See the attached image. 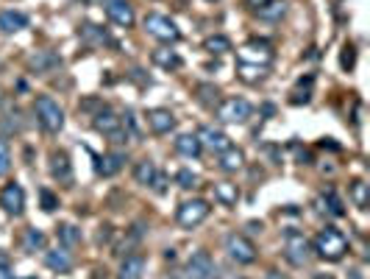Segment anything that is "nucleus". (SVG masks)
Wrapping results in <instances>:
<instances>
[{"instance_id":"1","label":"nucleus","mask_w":370,"mask_h":279,"mask_svg":"<svg viewBox=\"0 0 370 279\" xmlns=\"http://www.w3.org/2000/svg\"><path fill=\"white\" fill-rule=\"evenodd\" d=\"M312 251H318V257H323V260H329V262H337V260H342L345 251H348V238H345L340 229L326 227V229H320V232L315 235Z\"/></svg>"},{"instance_id":"2","label":"nucleus","mask_w":370,"mask_h":279,"mask_svg":"<svg viewBox=\"0 0 370 279\" xmlns=\"http://www.w3.org/2000/svg\"><path fill=\"white\" fill-rule=\"evenodd\" d=\"M34 112H37V120L45 131L50 134H59L64 128V109L50 98V95H39L37 104H34Z\"/></svg>"},{"instance_id":"3","label":"nucleus","mask_w":370,"mask_h":279,"mask_svg":"<svg viewBox=\"0 0 370 279\" xmlns=\"http://www.w3.org/2000/svg\"><path fill=\"white\" fill-rule=\"evenodd\" d=\"M209 213H212L209 201L192 198V201H184V204L178 206L176 221H178V227H184V229H195V227H201V224L209 218Z\"/></svg>"},{"instance_id":"4","label":"nucleus","mask_w":370,"mask_h":279,"mask_svg":"<svg viewBox=\"0 0 370 279\" xmlns=\"http://www.w3.org/2000/svg\"><path fill=\"white\" fill-rule=\"evenodd\" d=\"M273 56L276 53H273V48H270L267 39H251V42H245L237 50L240 64H251V67H267L273 61Z\"/></svg>"},{"instance_id":"5","label":"nucleus","mask_w":370,"mask_h":279,"mask_svg":"<svg viewBox=\"0 0 370 279\" xmlns=\"http://www.w3.org/2000/svg\"><path fill=\"white\" fill-rule=\"evenodd\" d=\"M284 257H287L295 268L307 265V262H309V257H312V246H309V240H307L301 232L289 229V232H287V238H284Z\"/></svg>"},{"instance_id":"6","label":"nucleus","mask_w":370,"mask_h":279,"mask_svg":"<svg viewBox=\"0 0 370 279\" xmlns=\"http://www.w3.org/2000/svg\"><path fill=\"white\" fill-rule=\"evenodd\" d=\"M92 126H95V131L109 134V137H112V143H125V140H128V134L123 131V120H120L109 106H103V109L95 112Z\"/></svg>"},{"instance_id":"7","label":"nucleus","mask_w":370,"mask_h":279,"mask_svg":"<svg viewBox=\"0 0 370 279\" xmlns=\"http://www.w3.org/2000/svg\"><path fill=\"white\" fill-rule=\"evenodd\" d=\"M145 31L151 34L154 39H159V42H178L181 39L178 26L165 15H147L145 17Z\"/></svg>"},{"instance_id":"8","label":"nucleus","mask_w":370,"mask_h":279,"mask_svg":"<svg viewBox=\"0 0 370 279\" xmlns=\"http://www.w3.org/2000/svg\"><path fill=\"white\" fill-rule=\"evenodd\" d=\"M226 251H229V257H232L237 265H251V262H256V246H254V240H248V238L240 235V232H232V235L226 238Z\"/></svg>"},{"instance_id":"9","label":"nucleus","mask_w":370,"mask_h":279,"mask_svg":"<svg viewBox=\"0 0 370 279\" xmlns=\"http://www.w3.org/2000/svg\"><path fill=\"white\" fill-rule=\"evenodd\" d=\"M251 112H254V106L245 98H226L223 104L214 109L220 123H245L251 117Z\"/></svg>"},{"instance_id":"10","label":"nucleus","mask_w":370,"mask_h":279,"mask_svg":"<svg viewBox=\"0 0 370 279\" xmlns=\"http://www.w3.org/2000/svg\"><path fill=\"white\" fill-rule=\"evenodd\" d=\"M0 206H3L6 215L20 218L23 209H25V190H23V184L12 182V184H6L3 190H0Z\"/></svg>"},{"instance_id":"11","label":"nucleus","mask_w":370,"mask_h":279,"mask_svg":"<svg viewBox=\"0 0 370 279\" xmlns=\"http://www.w3.org/2000/svg\"><path fill=\"white\" fill-rule=\"evenodd\" d=\"M195 134H198V140H201V146L209 148V151H214V154L232 148V137H229L226 131L214 128V126H201Z\"/></svg>"},{"instance_id":"12","label":"nucleus","mask_w":370,"mask_h":279,"mask_svg":"<svg viewBox=\"0 0 370 279\" xmlns=\"http://www.w3.org/2000/svg\"><path fill=\"white\" fill-rule=\"evenodd\" d=\"M103 9H106V15H109V20H112L114 26H120V28H131L134 20H136L128 0H103Z\"/></svg>"},{"instance_id":"13","label":"nucleus","mask_w":370,"mask_h":279,"mask_svg":"<svg viewBox=\"0 0 370 279\" xmlns=\"http://www.w3.org/2000/svg\"><path fill=\"white\" fill-rule=\"evenodd\" d=\"M212 273H214V262H212V254L206 249L195 251L187 260V279H209Z\"/></svg>"},{"instance_id":"14","label":"nucleus","mask_w":370,"mask_h":279,"mask_svg":"<svg viewBox=\"0 0 370 279\" xmlns=\"http://www.w3.org/2000/svg\"><path fill=\"white\" fill-rule=\"evenodd\" d=\"M50 176L59 184H72V165H70V157L64 151H53L50 154Z\"/></svg>"},{"instance_id":"15","label":"nucleus","mask_w":370,"mask_h":279,"mask_svg":"<svg viewBox=\"0 0 370 279\" xmlns=\"http://www.w3.org/2000/svg\"><path fill=\"white\" fill-rule=\"evenodd\" d=\"M217 168L223 171V173H237L240 168H245V154H243V148L232 146V148H226V151H220V154H217Z\"/></svg>"},{"instance_id":"16","label":"nucleus","mask_w":370,"mask_h":279,"mask_svg":"<svg viewBox=\"0 0 370 279\" xmlns=\"http://www.w3.org/2000/svg\"><path fill=\"white\" fill-rule=\"evenodd\" d=\"M147 126L154 134H167L176 128V115L170 109H151L147 112Z\"/></svg>"},{"instance_id":"17","label":"nucleus","mask_w":370,"mask_h":279,"mask_svg":"<svg viewBox=\"0 0 370 279\" xmlns=\"http://www.w3.org/2000/svg\"><path fill=\"white\" fill-rule=\"evenodd\" d=\"M123 165H125V154H120V151H112V154H103V157H95V171L101 173V176H117L120 171H123Z\"/></svg>"},{"instance_id":"18","label":"nucleus","mask_w":370,"mask_h":279,"mask_svg":"<svg viewBox=\"0 0 370 279\" xmlns=\"http://www.w3.org/2000/svg\"><path fill=\"white\" fill-rule=\"evenodd\" d=\"M23 28H28V15L25 12H17V9L0 12V31L3 34H17Z\"/></svg>"},{"instance_id":"19","label":"nucleus","mask_w":370,"mask_h":279,"mask_svg":"<svg viewBox=\"0 0 370 279\" xmlns=\"http://www.w3.org/2000/svg\"><path fill=\"white\" fill-rule=\"evenodd\" d=\"M156 176H159V168H156V162H154V160H139V162L134 165V179H136V184L154 187Z\"/></svg>"},{"instance_id":"20","label":"nucleus","mask_w":370,"mask_h":279,"mask_svg":"<svg viewBox=\"0 0 370 279\" xmlns=\"http://www.w3.org/2000/svg\"><path fill=\"white\" fill-rule=\"evenodd\" d=\"M176 151H178L181 157H187V160H198L201 151H203V146H201L198 134H178V140H176Z\"/></svg>"},{"instance_id":"21","label":"nucleus","mask_w":370,"mask_h":279,"mask_svg":"<svg viewBox=\"0 0 370 279\" xmlns=\"http://www.w3.org/2000/svg\"><path fill=\"white\" fill-rule=\"evenodd\" d=\"M45 265L50 268V271H56V273H70L72 271V257H70V251H59V249H53V251H45Z\"/></svg>"},{"instance_id":"22","label":"nucleus","mask_w":370,"mask_h":279,"mask_svg":"<svg viewBox=\"0 0 370 279\" xmlns=\"http://www.w3.org/2000/svg\"><path fill=\"white\" fill-rule=\"evenodd\" d=\"M142 271H145V260H142L139 254H128V257L120 262L117 279H142Z\"/></svg>"},{"instance_id":"23","label":"nucleus","mask_w":370,"mask_h":279,"mask_svg":"<svg viewBox=\"0 0 370 279\" xmlns=\"http://www.w3.org/2000/svg\"><path fill=\"white\" fill-rule=\"evenodd\" d=\"M214 198L223 204V206H234L240 201V187L232 182H217L214 184Z\"/></svg>"},{"instance_id":"24","label":"nucleus","mask_w":370,"mask_h":279,"mask_svg":"<svg viewBox=\"0 0 370 279\" xmlns=\"http://www.w3.org/2000/svg\"><path fill=\"white\" fill-rule=\"evenodd\" d=\"M59 64H61V59L56 53H50V50H39L37 56L28 59V67L37 70V73H48L50 67H59Z\"/></svg>"},{"instance_id":"25","label":"nucleus","mask_w":370,"mask_h":279,"mask_svg":"<svg viewBox=\"0 0 370 279\" xmlns=\"http://www.w3.org/2000/svg\"><path fill=\"white\" fill-rule=\"evenodd\" d=\"M151 59H154V64H159L162 70H178V67H181V56H178L176 50H170V48H156V50L151 53Z\"/></svg>"},{"instance_id":"26","label":"nucleus","mask_w":370,"mask_h":279,"mask_svg":"<svg viewBox=\"0 0 370 279\" xmlns=\"http://www.w3.org/2000/svg\"><path fill=\"white\" fill-rule=\"evenodd\" d=\"M259 20H267V23H278L284 15H287V3L284 0H267L262 9H256Z\"/></svg>"},{"instance_id":"27","label":"nucleus","mask_w":370,"mask_h":279,"mask_svg":"<svg viewBox=\"0 0 370 279\" xmlns=\"http://www.w3.org/2000/svg\"><path fill=\"white\" fill-rule=\"evenodd\" d=\"M56 238H59V243H61L64 249H76V246L81 243V229H79L76 224H61V227L56 229Z\"/></svg>"},{"instance_id":"28","label":"nucleus","mask_w":370,"mask_h":279,"mask_svg":"<svg viewBox=\"0 0 370 279\" xmlns=\"http://www.w3.org/2000/svg\"><path fill=\"white\" fill-rule=\"evenodd\" d=\"M320 204H323L326 213H329V215H334V218H342V215H345V206H342L340 195H337L331 187H326V190L320 193Z\"/></svg>"},{"instance_id":"29","label":"nucleus","mask_w":370,"mask_h":279,"mask_svg":"<svg viewBox=\"0 0 370 279\" xmlns=\"http://www.w3.org/2000/svg\"><path fill=\"white\" fill-rule=\"evenodd\" d=\"M48 246V238H45V232L42 229H25V238H23V249L25 251H42Z\"/></svg>"},{"instance_id":"30","label":"nucleus","mask_w":370,"mask_h":279,"mask_svg":"<svg viewBox=\"0 0 370 279\" xmlns=\"http://www.w3.org/2000/svg\"><path fill=\"white\" fill-rule=\"evenodd\" d=\"M203 48H206L209 53L220 56V53H226V50H232V39H229V37H223V34H214V37H209V39L203 42Z\"/></svg>"},{"instance_id":"31","label":"nucleus","mask_w":370,"mask_h":279,"mask_svg":"<svg viewBox=\"0 0 370 279\" xmlns=\"http://www.w3.org/2000/svg\"><path fill=\"white\" fill-rule=\"evenodd\" d=\"M351 201H353L359 209H367V184H364V182H353V184H351Z\"/></svg>"},{"instance_id":"32","label":"nucleus","mask_w":370,"mask_h":279,"mask_svg":"<svg viewBox=\"0 0 370 279\" xmlns=\"http://www.w3.org/2000/svg\"><path fill=\"white\" fill-rule=\"evenodd\" d=\"M176 182H178V187H184V190H192V187H198V173H192L189 168H181L178 173H176Z\"/></svg>"},{"instance_id":"33","label":"nucleus","mask_w":370,"mask_h":279,"mask_svg":"<svg viewBox=\"0 0 370 279\" xmlns=\"http://www.w3.org/2000/svg\"><path fill=\"white\" fill-rule=\"evenodd\" d=\"M240 76L243 81H259L265 76V67H251V64H240Z\"/></svg>"},{"instance_id":"34","label":"nucleus","mask_w":370,"mask_h":279,"mask_svg":"<svg viewBox=\"0 0 370 279\" xmlns=\"http://www.w3.org/2000/svg\"><path fill=\"white\" fill-rule=\"evenodd\" d=\"M9 168H12V154H9L6 140H0V176H6Z\"/></svg>"},{"instance_id":"35","label":"nucleus","mask_w":370,"mask_h":279,"mask_svg":"<svg viewBox=\"0 0 370 279\" xmlns=\"http://www.w3.org/2000/svg\"><path fill=\"white\" fill-rule=\"evenodd\" d=\"M39 198H42V209H45V213H53V209L59 206V198H56L50 190H42Z\"/></svg>"},{"instance_id":"36","label":"nucleus","mask_w":370,"mask_h":279,"mask_svg":"<svg viewBox=\"0 0 370 279\" xmlns=\"http://www.w3.org/2000/svg\"><path fill=\"white\" fill-rule=\"evenodd\" d=\"M84 34H87V37H92L95 42H103V45L109 42V45H112V39H109L103 31H98V26H84Z\"/></svg>"},{"instance_id":"37","label":"nucleus","mask_w":370,"mask_h":279,"mask_svg":"<svg viewBox=\"0 0 370 279\" xmlns=\"http://www.w3.org/2000/svg\"><path fill=\"white\" fill-rule=\"evenodd\" d=\"M198 93H201V101H203V104H212V98H209V95H220V93H217V87H209V84L198 87Z\"/></svg>"},{"instance_id":"38","label":"nucleus","mask_w":370,"mask_h":279,"mask_svg":"<svg viewBox=\"0 0 370 279\" xmlns=\"http://www.w3.org/2000/svg\"><path fill=\"white\" fill-rule=\"evenodd\" d=\"M265 3H267V0H245V6H248V9H262Z\"/></svg>"},{"instance_id":"39","label":"nucleus","mask_w":370,"mask_h":279,"mask_svg":"<svg viewBox=\"0 0 370 279\" xmlns=\"http://www.w3.org/2000/svg\"><path fill=\"white\" fill-rule=\"evenodd\" d=\"M0 279H12L9 276V265H0Z\"/></svg>"},{"instance_id":"40","label":"nucleus","mask_w":370,"mask_h":279,"mask_svg":"<svg viewBox=\"0 0 370 279\" xmlns=\"http://www.w3.org/2000/svg\"><path fill=\"white\" fill-rule=\"evenodd\" d=\"M265 279H284V276H281V273H278V271H270V273H267V276H265Z\"/></svg>"},{"instance_id":"41","label":"nucleus","mask_w":370,"mask_h":279,"mask_svg":"<svg viewBox=\"0 0 370 279\" xmlns=\"http://www.w3.org/2000/svg\"><path fill=\"white\" fill-rule=\"evenodd\" d=\"M348 279H362V273H359V271H351V273H348Z\"/></svg>"},{"instance_id":"42","label":"nucleus","mask_w":370,"mask_h":279,"mask_svg":"<svg viewBox=\"0 0 370 279\" xmlns=\"http://www.w3.org/2000/svg\"><path fill=\"white\" fill-rule=\"evenodd\" d=\"M23 279H37V276H23Z\"/></svg>"},{"instance_id":"43","label":"nucleus","mask_w":370,"mask_h":279,"mask_svg":"<svg viewBox=\"0 0 370 279\" xmlns=\"http://www.w3.org/2000/svg\"><path fill=\"white\" fill-rule=\"evenodd\" d=\"M0 98H3V95H0Z\"/></svg>"},{"instance_id":"44","label":"nucleus","mask_w":370,"mask_h":279,"mask_svg":"<svg viewBox=\"0 0 370 279\" xmlns=\"http://www.w3.org/2000/svg\"><path fill=\"white\" fill-rule=\"evenodd\" d=\"M240 279H243V276H240Z\"/></svg>"}]
</instances>
